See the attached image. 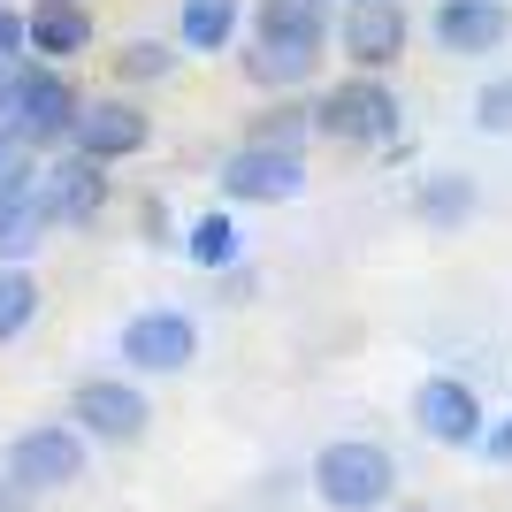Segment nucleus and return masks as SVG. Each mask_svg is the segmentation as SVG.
Wrapping results in <instances>:
<instances>
[{
  "label": "nucleus",
  "instance_id": "obj_1",
  "mask_svg": "<svg viewBox=\"0 0 512 512\" xmlns=\"http://www.w3.org/2000/svg\"><path fill=\"white\" fill-rule=\"evenodd\" d=\"M77 115H85V92L69 85V69L31 62V54L0 69V123L16 130V146L62 153L69 138H77Z\"/></svg>",
  "mask_w": 512,
  "mask_h": 512
},
{
  "label": "nucleus",
  "instance_id": "obj_2",
  "mask_svg": "<svg viewBox=\"0 0 512 512\" xmlns=\"http://www.w3.org/2000/svg\"><path fill=\"white\" fill-rule=\"evenodd\" d=\"M398 123H406V107L390 92V77H375V69H352L337 85H321L314 100V138H329V146H390Z\"/></svg>",
  "mask_w": 512,
  "mask_h": 512
},
{
  "label": "nucleus",
  "instance_id": "obj_3",
  "mask_svg": "<svg viewBox=\"0 0 512 512\" xmlns=\"http://www.w3.org/2000/svg\"><path fill=\"white\" fill-rule=\"evenodd\" d=\"M398 490V459L367 436H337V444L314 451V497L329 512H383Z\"/></svg>",
  "mask_w": 512,
  "mask_h": 512
},
{
  "label": "nucleus",
  "instance_id": "obj_4",
  "mask_svg": "<svg viewBox=\"0 0 512 512\" xmlns=\"http://www.w3.org/2000/svg\"><path fill=\"white\" fill-rule=\"evenodd\" d=\"M85 428H69V421H39V428H23V436H8V451H0V467L16 474L31 497H54V490H77L85 482Z\"/></svg>",
  "mask_w": 512,
  "mask_h": 512
},
{
  "label": "nucleus",
  "instance_id": "obj_5",
  "mask_svg": "<svg viewBox=\"0 0 512 512\" xmlns=\"http://www.w3.org/2000/svg\"><path fill=\"white\" fill-rule=\"evenodd\" d=\"M306 192V153L299 146H260V138H237L230 161H222V199L230 207H283V199Z\"/></svg>",
  "mask_w": 512,
  "mask_h": 512
},
{
  "label": "nucleus",
  "instance_id": "obj_6",
  "mask_svg": "<svg viewBox=\"0 0 512 512\" xmlns=\"http://www.w3.org/2000/svg\"><path fill=\"white\" fill-rule=\"evenodd\" d=\"M406 39H413L406 0H344V16H337V54H344L352 69L390 77V62H406Z\"/></svg>",
  "mask_w": 512,
  "mask_h": 512
},
{
  "label": "nucleus",
  "instance_id": "obj_7",
  "mask_svg": "<svg viewBox=\"0 0 512 512\" xmlns=\"http://www.w3.org/2000/svg\"><path fill=\"white\" fill-rule=\"evenodd\" d=\"M69 421L85 428L92 444H138L153 406H146V390L123 383V375H85V383L69 390Z\"/></svg>",
  "mask_w": 512,
  "mask_h": 512
},
{
  "label": "nucleus",
  "instance_id": "obj_8",
  "mask_svg": "<svg viewBox=\"0 0 512 512\" xmlns=\"http://www.w3.org/2000/svg\"><path fill=\"white\" fill-rule=\"evenodd\" d=\"M413 428H421L428 444H444V451H482L490 413H482L474 383H459V375H428V383L413 390Z\"/></svg>",
  "mask_w": 512,
  "mask_h": 512
},
{
  "label": "nucleus",
  "instance_id": "obj_9",
  "mask_svg": "<svg viewBox=\"0 0 512 512\" xmlns=\"http://www.w3.org/2000/svg\"><path fill=\"white\" fill-rule=\"evenodd\" d=\"M123 360L138 375H184L199 360V321L176 314V306H146V314L123 321Z\"/></svg>",
  "mask_w": 512,
  "mask_h": 512
},
{
  "label": "nucleus",
  "instance_id": "obj_10",
  "mask_svg": "<svg viewBox=\"0 0 512 512\" xmlns=\"http://www.w3.org/2000/svg\"><path fill=\"white\" fill-rule=\"evenodd\" d=\"M39 207L54 230H77V222H92V214L107 207V161H92V153L62 146L54 161H46L39 176Z\"/></svg>",
  "mask_w": 512,
  "mask_h": 512
},
{
  "label": "nucleus",
  "instance_id": "obj_11",
  "mask_svg": "<svg viewBox=\"0 0 512 512\" xmlns=\"http://www.w3.org/2000/svg\"><path fill=\"white\" fill-rule=\"evenodd\" d=\"M77 153H92V161H130V153L153 146V115L138 100H123V92H107V100H85V115H77V138H69Z\"/></svg>",
  "mask_w": 512,
  "mask_h": 512
},
{
  "label": "nucleus",
  "instance_id": "obj_12",
  "mask_svg": "<svg viewBox=\"0 0 512 512\" xmlns=\"http://www.w3.org/2000/svg\"><path fill=\"white\" fill-rule=\"evenodd\" d=\"M436 46L459 54V62H482V54H505L512 39V8L505 0H436V16H428Z\"/></svg>",
  "mask_w": 512,
  "mask_h": 512
},
{
  "label": "nucleus",
  "instance_id": "obj_13",
  "mask_svg": "<svg viewBox=\"0 0 512 512\" xmlns=\"http://www.w3.org/2000/svg\"><path fill=\"white\" fill-rule=\"evenodd\" d=\"M23 39H31V62L69 69L77 54H92V8L85 0H31L23 8Z\"/></svg>",
  "mask_w": 512,
  "mask_h": 512
},
{
  "label": "nucleus",
  "instance_id": "obj_14",
  "mask_svg": "<svg viewBox=\"0 0 512 512\" xmlns=\"http://www.w3.org/2000/svg\"><path fill=\"white\" fill-rule=\"evenodd\" d=\"M321 46L329 39H260L253 31V46L237 54V69H245V85H260V92H306L321 77Z\"/></svg>",
  "mask_w": 512,
  "mask_h": 512
},
{
  "label": "nucleus",
  "instance_id": "obj_15",
  "mask_svg": "<svg viewBox=\"0 0 512 512\" xmlns=\"http://www.w3.org/2000/svg\"><path fill=\"white\" fill-rule=\"evenodd\" d=\"M474 207H482V192H474L467 169H436V176H421V192H413V214H421L428 230H467Z\"/></svg>",
  "mask_w": 512,
  "mask_h": 512
},
{
  "label": "nucleus",
  "instance_id": "obj_16",
  "mask_svg": "<svg viewBox=\"0 0 512 512\" xmlns=\"http://www.w3.org/2000/svg\"><path fill=\"white\" fill-rule=\"evenodd\" d=\"M253 31L260 39H329L337 46V0H260Z\"/></svg>",
  "mask_w": 512,
  "mask_h": 512
},
{
  "label": "nucleus",
  "instance_id": "obj_17",
  "mask_svg": "<svg viewBox=\"0 0 512 512\" xmlns=\"http://www.w3.org/2000/svg\"><path fill=\"white\" fill-rule=\"evenodd\" d=\"M184 260H192V268H207V276L237 268V260H245L237 214H230V207H207V214H192V222H184Z\"/></svg>",
  "mask_w": 512,
  "mask_h": 512
},
{
  "label": "nucleus",
  "instance_id": "obj_18",
  "mask_svg": "<svg viewBox=\"0 0 512 512\" xmlns=\"http://www.w3.org/2000/svg\"><path fill=\"white\" fill-rule=\"evenodd\" d=\"M237 23H245V0H184L176 39H184V54H222L237 39Z\"/></svg>",
  "mask_w": 512,
  "mask_h": 512
},
{
  "label": "nucleus",
  "instance_id": "obj_19",
  "mask_svg": "<svg viewBox=\"0 0 512 512\" xmlns=\"http://www.w3.org/2000/svg\"><path fill=\"white\" fill-rule=\"evenodd\" d=\"M39 276L23 268V260H0V344H16L31 321H39Z\"/></svg>",
  "mask_w": 512,
  "mask_h": 512
},
{
  "label": "nucleus",
  "instance_id": "obj_20",
  "mask_svg": "<svg viewBox=\"0 0 512 512\" xmlns=\"http://www.w3.org/2000/svg\"><path fill=\"white\" fill-rule=\"evenodd\" d=\"M245 138H260V146H299L306 153V138H314V100H291V92H283L276 107H260V115H253Z\"/></svg>",
  "mask_w": 512,
  "mask_h": 512
},
{
  "label": "nucleus",
  "instance_id": "obj_21",
  "mask_svg": "<svg viewBox=\"0 0 512 512\" xmlns=\"http://www.w3.org/2000/svg\"><path fill=\"white\" fill-rule=\"evenodd\" d=\"M46 230H54V222H46L39 199H8V207H0V260H31L46 245Z\"/></svg>",
  "mask_w": 512,
  "mask_h": 512
},
{
  "label": "nucleus",
  "instance_id": "obj_22",
  "mask_svg": "<svg viewBox=\"0 0 512 512\" xmlns=\"http://www.w3.org/2000/svg\"><path fill=\"white\" fill-rule=\"evenodd\" d=\"M176 69V46H161V39H130L123 54H115V85H161Z\"/></svg>",
  "mask_w": 512,
  "mask_h": 512
},
{
  "label": "nucleus",
  "instance_id": "obj_23",
  "mask_svg": "<svg viewBox=\"0 0 512 512\" xmlns=\"http://www.w3.org/2000/svg\"><path fill=\"white\" fill-rule=\"evenodd\" d=\"M474 130H482V138H512V69L474 92Z\"/></svg>",
  "mask_w": 512,
  "mask_h": 512
},
{
  "label": "nucleus",
  "instance_id": "obj_24",
  "mask_svg": "<svg viewBox=\"0 0 512 512\" xmlns=\"http://www.w3.org/2000/svg\"><path fill=\"white\" fill-rule=\"evenodd\" d=\"M39 176H46V161L31 146H16L0 161V207H8V199H39Z\"/></svg>",
  "mask_w": 512,
  "mask_h": 512
},
{
  "label": "nucleus",
  "instance_id": "obj_25",
  "mask_svg": "<svg viewBox=\"0 0 512 512\" xmlns=\"http://www.w3.org/2000/svg\"><path fill=\"white\" fill-rule=\"evenodd\" d=\"M23 54H31V39H23V16L8 8V0H0V69L23 62Z\"/></svg>",
  "mask_w": 512,
  "mask_h": 512
},
{
  "label": "nucleus",
  "instance_id": "obj_26",
  "mask_svg": "<svg viewBox=\"0 0 512 512\" xmlns=\"http://www.w3.org/2000/svg\"><path fill=\"white\" fill-rule=\"evenodd\" d=\"M482 459H490V467H512V413H505V421H490V436H482Z\"/></svg>",
  "mask_w": 512,
  "mask_h": 512
},
{
  "label": "nucleus",
  "instance_id": "obj_27",
  "mask_svg": "<svg viewBox=\"0 0 512 512\" xmlns=\"http://www.w3.org/2000/svg\"><path fill=\"white\" fill-rule=\"evenodd\" d=\"M0 512H39V497L23 490V482H16L8 467H0Z\"/></svg>",
  "mask_w": 512,
  "mask_h": 512
},
{
  "label": "nucleus",
  "instance_id": "obj_28",
  "mask_svg": "<svg viewBox=\"0 0 512 512\" xmlns=\"http://www.w3.org/2000/svg\"><path fill=\"white\" fill-rule=\"evenodd\" d=\"M138 222H146V245H176V237H169V207H161V199H146Z\"/></svg>",
  "mask_w": 512,
  "mask_h": 512
},
{
  "label": "nucleus",
  "instance_id": "obj_29",
  "mask_svg": "<svg viewBox=\"0 0 512 512\" xmlns=\"http://www.w3.org/2000/svg\"><path fill=\"white\" fill-rule=\"evenodd\" d=\"M8 153H16V130H8V123H0V161H8Z\"/></svg>",
  "mask_w": 512,
  "mask_h": 512
},
{
  "label": "nucleus",
  "instance_id": "obj_30",
  "mask_svg": "<svg viewBox=\"0 0 512 512\" xmlns=\"http://www.w3.org/2000/svg\"><path fill=\"white\" fill-rule=\"evenodd\" d=\"M406 512H421V505H406Z\"/></svg>",
  "mask_w": 512,
  "mask_h": 512
}]
</instances>
